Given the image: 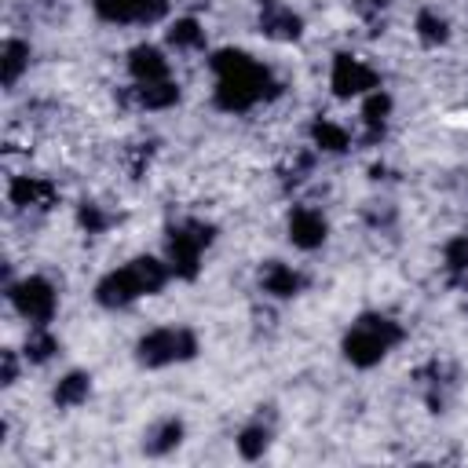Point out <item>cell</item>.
Listing matches in <instances>:
<instances>
[{
	"instance_id": "1",
	"label": "cell",
	"mask_w": 468,
	"mask_h": 468,
	"mask_svg": "<svg viewBox=\"0 0 468 468\" xmlns=\"http://www.w3.org/2000/svg\"><path fill=\"white\" fill-rule=\"evenodd\" d=\"M212 73H216V106L227 113H241L249 106H256L260 99H271L278 91L274 77L267 73V66H260L252 55L223 48L208 58Z\"/></svg>"
},
{
	"instance_id": "2",
	"label": "cell",
	"mask_w": 468,
	"mask_h": 468,
	"mask_svg": "<svg viewBox=\"0 0 468 468\" xmlns=\"http://www.w3.org/2000/svg\"><path fill=\"white\" fill-rule=\"evenodd\" d=\"M168 263H161V260H154V256H135L132 263H124V267H117V271H110L99 285H95V300L102 303V307H128V303H135V300H143V296H154V292H161L165 289V282H168Z\"/></svg>"
},
{
	"instance_id": "3",
	"label": "cell",
	"mask_w": 468,
	"mask_h": 468,
	"mask_svg": "<svg viewBox=\"0 0 468 468\" xmlns=\"http://www.w3.org/2000/svg\"><path fill=\"white\" fill-rule=\"evenodd\" d=\"M399 340H402V325H399V322H391L388 314H362V318L347 329V336H344V358H347L351 366H358V369H369V366H377Z\"/></svg>"
},
{
	"instance_id": "4",
	"label": "cell",
	"mask_w": 468,
	"mask_h": 468,
	"mask_svg": "<svg viewBox=\"0 0 468 468\" xmlns=\"http://www.w3.org/2000/svg\"><path fill=\"white\" fill-rule=\"evenodd\" d=\"M197 355V336L183 325H161L150 329L139 344H135V358L146 369H161V366H176Z\"/></svg>"
},
{
	"instance_id": "5",
	"label": "cell",
	"mask_w": 468,
	"mask_h": 468,
	"mask_svg": "<svg viewBox=\"0 0 468 468\" xmlns=\"http://www.w3.org/2000/svg\"><path fill=\"white\" fill-rule=\"evenodd\" d=\"M212 241V227L201 219H183L168 227V267L176 278H194L201 267V252Z\"/></svg>"
},
{
	"instance_id": "6",
	"label": "cell",
	"mask_w": 468,
	"mask_h": 468,
	"mask_svg": "<svg viewBox=\"0 0 468 468\" xmlns=\"http://www.w3.org/2000/svg\"><path fill=\"white\" fill-rule=\"evenodd\" d=\"M7 300H11V307H15L26 322H33V325H48V322L55 318V307H58L55 285H51L48 278H40V274H29V278L7 285Z\"/></svg>"
},
{
	"instance_id": "7",
	"label": "cell",
	"mask_w": 468,
	"mask_h": 468,
	"mask_svg": "<svg viewBox=\"0 0 468 468\" xmlns=\"http://www.w3.org/2000/svg\"><path fill=\"white\" fill-rule=\"evenodd\" d=\"M91 7L113 26H150L168 15V0H91Z\"/></svg>"
},
{
	"instance_id": "8",
	"label": "cell",
	"mask_w": 468,
	"mask_h": 468,
	"mask_svg": "<svg viewBox=\"0 0 468 468\" xmlns=\"http://www.w3.org/2000/svg\"><path fill=\"white\" fill-rule=\"evenodd\" d=\"M329 84H333V95H340V99L369 95L373 88H380V73L373 66H366L362 58H355V55H336Z\"/></svg>"
},
{
	"instance_id": "9",
	"label": "cell",
	"mask_w": 468,
	"mask_h": 468,
	"mask_svg": "<svg viewBox=\"0 0 468 468\" xmlns=\"http://www.w3.org/2000/svg\"><path fill=\"white\" fill-rule=\"evenodd\" d=\"M325 234H329V223H325V216L318 212V208H311V205H296L292 212H289V241L296 245V249H318L322 241H325Z\"/></svg>"
},
{
	"instance_id": "10",
	"label": "cell",
	"mask_w": 468,
	"mask_h": 468,
	"mask_svg": "<svg viewBox=\"0 0 468 468\" xmlns=\"http://www.w3.org/2000/svg\"><path fill=\"white\" fill-rule=\"evenodd\" d=\"M260 29L271 40H296L303 33V22L292 7H285L278 0H260Z\"/></svg>"
},
{
	"instance_id": "11",
	"label": "cell",
	"mask_w": 468,
	"mask_h": 468,
	"mask_svg": "<svg viewBox=\"0 0 468 468\" xmlns=\"http://www.w3.org/2000/svg\"><path fill=\"white\" fill-rule=\"evenodd\" d=\"M7 197L15 208H51L55 205V186L40 176H15L7 186Z\"/></svg>"
},
{
	"instance_id": "12",
	"label": "cell",
	"mask_w": 468,
	"mask_h": 468,
	"mask_svg": "<svg viewBox=\"0 0 468 468\" xmlns=\"http://www.w3.org/2000/svg\"><path fill=\"white\" fill-rule=\"evenodd\" d=\"M128 73L135 84H154V80H168V58L161 48L154 44H139L128 55Z\"/></svg>"
},
{
	"instance_id": "13",
	"label": "cell",
	"mask_w": 468,
	"mask_h": 468,
	"mask_svg": "<svg viewBox=\"0 0 468 468\" xmlns=\"http://www.w3.org/2000/svg\"><path fill=\"white\" fill-rule=\"evenodd\" d=\"M260 285H263V292H271V296H278V300H289V296H296V292L303 289V274L292 271L289 263L271 260V263L260 267Z\"/></svg>"
},
{
	"instance_id": "14",
	"label": "cell",
	"mask_w": 468,
	"mask_h": 468,
	"mask_svg": "<svg viewBox=\"0 0 468 468\" xmlns=\"http://www.w3.org/2000/svg\"><path fill=\"white\" fill-rule=\"evenodd\" d=\"M26 69H29V44L18 40V37H7L4 48H0V80H4V88H15Z\"/></svg>"
},
{
	"instance_id": "15",
	"label": "cell",
	"mask_w": 468,
	"mask_h": 468,
	"mask_svg": "<svg viewBox=\"0 0 468 468\" xmlns=\"http://www.w3.org/2000/svg\"><path fill=\"white\" fill-rule=\"evenodd\" d=\"M128 99L135 106H146V110H165L179 99V84L168 77V80H154V84H135L128 88Z\"/></svg>"
},
{
	"instance_id": "16",
	"label": "cell",
	"mask_w": 468,
	"mask_h": 468,
	"mask_svg": "<svg viewBox=\"0 0 468 468\" xmlns=\"http://www.w3.org/2000/svg\"><path fill=\"white\" fill-rule=\"evenodd\" d=\"M88 395H91V377L88 373H66L58 384H55V391H51V399H55V406L58 410H73V406H80V402H88Z\"/></svg>"
},
{
	"instance_id": "17",
	"label": "cell",
	"mask_w": 468,
	"mask_h": 468,
	"mask_svg": "<svg viewBox=\"0 0 468 468\" xmlns=\"http://www.w3.org/2000/svg\"><path fill=\"white\" fill-rule=\"evenodd\" d=\"M179 442H183V420L168 417V420H161V424H154V428L146 431V439H143V450H146L150 457H161V453L176 450Z\"/></svg>"
},
{
	"instance_id": "18",
	"label": "cell",
	"mask_w": 468,
	"mask_h": 468,
	"mask_svg": "<svg viewBox=\"0 0 468 468\" xmlns=\"http://www.w3.org/2000/svg\"><path fill=\"white\" fill-rule=\"evenodd\" d=\"M388 113H391V95L380 91V88H373V91L366 95V102H362L366 139H380V135H384V121H388Z\"/></svg>"
},
{
	"instance_id": "19",
	"label": "cell",
	"mask_w": 468,
	"mask_h": 468,
	"mask_svg": "<svg viewBox=\"0 0 468 468\" xmlns=\"http://www.w3.org/2000/svg\"><path fill=\"white\" fill-rule=\"evenodd\" d=\"M311 139H314V146L325 150V154H344V150L351 146L347 128H340L336 121H325V117L311 124Z\"/></svg>"
},
{
	"instance_id": "20",
	"label": "cell",
	"mask_w": 468,
	"mask_h": 468,
	"mask_svg": "<svg viewBox=\"0 0 468 468\" xmlns=\"http://www.w3.org/2000/svg\"><path fill=\"white\" fill-rule=\"evenodd\" d=\"M417 37H420V44H424V48H439V44H446L450 26H446V18H442L439 11L424 7V11L417 15Z\"/></svg>"
},
{
	"instance_id": "21",
	"label": "cell",
	"mask_w": 468,
	"mask_h": 468,
	"mask_svg": "<svg viewBox=\"0 0 468 468\" xmlns=\"http://www.w3.org/2000/svg\"><path fill=\"white\" fill-rule=\"evenodd\" d=\"M168 44H172L176 51H197V48H205V29H201L194 18H179V22H172V29H168Z\"/></svg>"
},
{
	"instance_id": "22",
	"label": "cell",
	"mask_w": 468,
	"mask_h": 468,
	"mask_svg": "<svg viewBox=\"0 0 468 468\" xmlns=\"http://www.w3.org/2000/svg\"><path fill=\"white\" fill-rule=\"evenodd\" d=\"M55 351H58V340L48 333V325H33L29 336H26V351H22V355H26L33 366H44Z\"/></svg>"
},
{
	"instance_id": "23",
	"label": "cell",
	"mask_w": 468,
	"mask_h": 468,
	"mask_svg": "<svg viewBox=\"0 0 468 468\" xmlns=\"http://www.w3.org/2000/svg\"><path fill=\"white\" fill-rule=\"evenodd\" d=\"M267 442H271V428L249 424V428H241V435H238V453H241L245 461H256V457H263Z\"/></svg>"
},
{
	"instance_id": "24",
	"label": "cell",
	"mask_w": 468,
	"mask_h": 468,
	"mask_svg": "<svg viewBox=\"0 0 468 468\" xmlns=\"http://www.w3.org/2000/svg\"><path fill=\"white\" fill-rule=\"evenodd\" d=\"M442 260H446V271L450 274H468V234L450 238L446 249H442Z\"/></svg>"
},
{
	"instance_id": "25",
	"label": "cell",
	"mask_w": 468,
	"mask_h": 468,
	"mask_svg": "<svg viewBox=\"0 0 468 468\" xmlns=\"http://www.w3.org/2000/svg\"><path fill=\"white\" fill-rule=\"evenodd\" d=\"M77 219H80V227L88 230V234H99V230H106V223H110V216H102L99 212V205H80V212H77Z\"/></svg>"
},
{
	"instance_id": "26",
	"label": "cell",
	"mask_w": 468,
	"mask_h": 468,
	"mask_svg": "<svg viewBox=\"0 0 468 468\" xmlns=\"http://www.w3.org/2000/svg\"><path fill=\"white\" fill-rule=\"evenodd\" d=\"M15 377H18V362H15V351H4V373H0V380L11 388V384H15Z\"/></svg>"
},
{
	"instance_id": "27",
	"label": "cell",
	"mask_w": 468,
	"mask_h": 468,
	"mask_svg": "<svg viewBox=\"0 0 468 468\" xmlns=\"http://www.w3.org/2000/svg\"><path fill=\"white\" fill-rule=\"evenodd\" d=\"M391 0H355V7L362 11V15H373V11H384Z\"/></svg>"
}]
</instances>
